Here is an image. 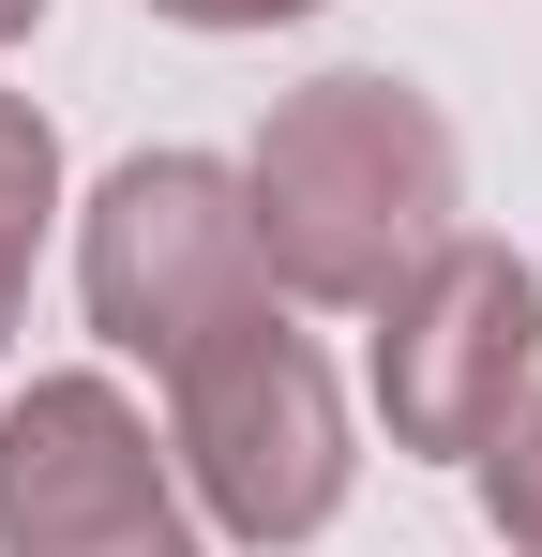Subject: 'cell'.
<instances>
[{
	"mask_svg": "<svg viewBox=\"0 0 542 557\" xmlns=\"http://www.w3.org/2000/svg\"><path fill=\"white\" fill-rule=\"evenodd\" d=\"M242 196H257V257H271L286 301L377 317V301L452 242L467 151H452L438 91H407V76H301V91L257 121Z\"/></svg>",
	"mask_w": 542,
	"mask_h": 557,
	"instance_id": "1",
	"label": "cell"
},
{
	"mask_svg": "<svg viewBox=\"0 0 542 557\" xmlns=\"http://www.w3.org/2000/svg\"><path fill=\"white\" fill-rule=\"evenodd\" d=\"M167 467L181 497H196V528H226V543H317L332 512H347V392H332V362L271 317V301H242L226 332H196L167 362Z\"/></svg>",
	"mask_w": 542,
	"mask_h": 557,
	"instance_id": "2",
	"label": "cell"
},
{
	"mask_svg": "<svg viewBox=\"0 0 542 557\" xmlns=\"http://www.w3.org/2000/svg\"><path fill=\"white\" fill-rule=\"evenodd\" d=\"M76 301L121 362L167 376L196 332H226L242 301H271V257H257V196L242 166L211 151H121L76 211Z\"/></svg>",
	"mask_w": 542,
	"mask_h": 557,
	"instance_id": "3",
	"label": "cell"
},
{
	"mask_svg": "<svg viewBox=\"0 0 542 557\" xmlns=\"http://www.w3.org/2000/svg\"><path fill=\"white\" fill-rule=\"evenodd\" d=\"M0 557H211L121 376H30L0 407Z\"/></svg>",
	"mask_w": 542,
	"mask_h": 557,
	"instance_id": "4",
	"label": "cell"
},
{
	"mask_svg": "<svg viewBox=\"0 0 542 557\" xmlns=\"http://www.w3.org/2000/svg\"><path fill=\"white\" fill-rule=\"evenodd\" d=\"M528 376H542V272L513 242H467L452 226L438 257L377 301V422H392V453L467 467L513 422Z\"/></svg>",
	"mask_w": 542,
	"mask_h": 557,
	"instance_id": "5",
	"label": "cell"
},
{
	"mask_svg": "<svg viewBox=\"0 0 542 557\" xmlns=\"http://www.w3.org/2000/svg\"><path fill=\"white\" fill-rule=\"evenodd\" d=\"M46 211H61V136H46L30 91H0V347H15V317H30V242H46Z\"/></svg>",
	"mask_w": 542,
	"mask_h": 557,
	"instance_id": "6",
	"label": "cell"
},
{
	"mask_svg": "<svg viewBox=\"0 0 542 557\" xmlns=\"http://www.w3.org/2000/svg\"><path fill=\"white\" fill-rule=\"evenodd\" d=\"M467 482H482V512H497V543L513 557H542V376L513 392V422L467 453Z\"/></svg>",
	"mask_w": 542,
	"mask_h": 557,
	"instance_id": "7",
	"label": "cell"
},
{
	"mask_svg": "<svg viewBox=\"0 0 542 557\" xmlns=\"http://www.w3.org/2000/svg\"><path fill=\"white\" fill-rule=\"evenodd\" d=\"M136 15H167V30H286L317 0H136Z\"/></svg>",
	"mask_w": 542,
	"mask_h": 557,
	"instance_id": "8",
	"label": "cell"
},
{
	"mask_svg": "<svg viewBox=\"0 0 542 557\" xmlns=\"http://www.w3.org/2000/svg\"><path fill=\"white\" fill-rule=\"evenodd\" d=\"M30 30H46V0H0V46H30Z\"/></svg>",
	"mask_w": 542,
	"mask_h": 557,
	"instance_id": "9",
	"label": "cell"
}]
</instances>
